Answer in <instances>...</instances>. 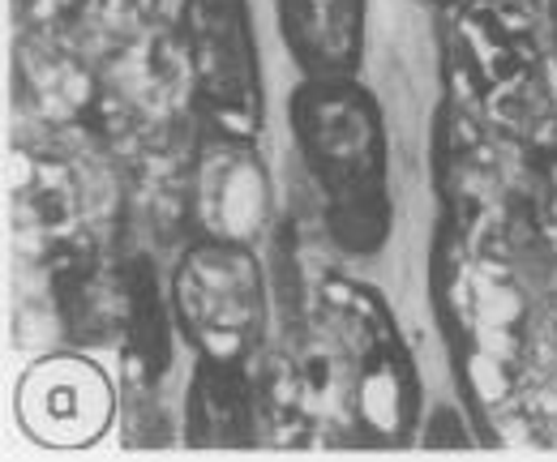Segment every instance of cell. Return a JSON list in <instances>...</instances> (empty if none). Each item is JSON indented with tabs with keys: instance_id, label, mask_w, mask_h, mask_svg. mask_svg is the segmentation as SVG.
I'll use <instances>...</instances> for the list:
<instances>
[{
	"instance_id": "1",
	"label": "cell",
	"mask_w": 557,
	"mask_h": 462,
	"mask_svg": "<svg viewBox=\"0 0 557 462\" xmlns=\"http://www.w3.org/2000/svg\"><path fill=\"white\" fill-rule=\"evenodd\" d=\"M305 137H309V159L322 172L326 189L335 193L339 223H373L382 227V210H377V129L373 116L351 103L348 95H322L305 103Z\"/></svg>"
},
{
	"instance_id": "2",
	"label": "cell",
	"mask_w": 557,
	"mask_h": 462,
	"mask_svg": "<svg viewBox=\"0 0 557 462\" xmlns=\"http://www.w3.org/2000/svg\"><path fill=\"white\" fill-rule=\"evenodd\" d=\"M189 43L207 99L232 121L253 116V52L240 0H189Z\"/></svg>"
},
{
	"instance_id": "3",
	"label": "cell",
	"mask_w": 557,
	"mask_h": 462,
	"mask_svg": "<svg viewBox=\"0 0 557 462\" xmlns=\"http://www.w3.org/2000/svg\"><path fill=\"white\" fill-rule=\"evenodd\" d=\"M296 57L318 73H344L360 48V0H283Z\"/></svg>"
},
{
	"instance_id": "4",
	"label": "cell",
	"mask_w": 557,
	"mask_h": 462,
	"mask_svg": "<svg viewBox=\"0 0 557 462\" xmlns=\"http://www.w3.org/2000/svg\"><path fill=\"white\" fill-rule=\"evenodd\" d=\"M35 415H39V433H90L103 420V386L99 377H86L77 369H52L35 382Z\"/></svg>"
},
{
	"instance_id": "5",
	"label": "cell",
	"mask_w": 557,
	"mask_h": 462,
	"mask_svg": "<svg viewBox=\"0 0 557 462\" xmlns=\"http://www.w3.org/2000/svg\"><path fill=\"white\" fill-rule=\"evenodd\" d=\"M194 428H202L207 437H232V428H245L240 390L219 364H210L194 386Z\"/></svg>"
}]
</instances>
